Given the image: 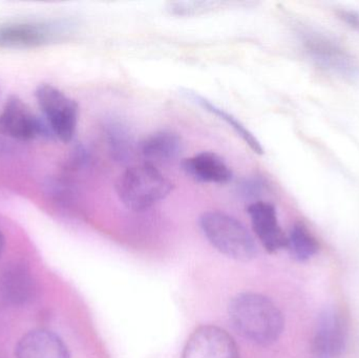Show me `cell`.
<instances>
[{
	"mask_svg": "<svg viewBox=\"0 0 359 358\" xmlns=\"http://www.w3.org/2000/svg\"><path fill=\"white\" fill-rule=\"evenodd\" d=\"M228 315L238 333L259 346L274 344L284 331L282 311L269 298L255 292L234 296L228 306Z\"/></svg>",
	"mask_w": 359,
	"mask_h": 358,
	"instance_id": "obj_1",
	"label": "cell"
},
{
	"mask_svg": "<svg viewBox=\"0 0 359 358\" xmlns=\"http://www.w3.org/2000/svg\"><path fill=\"white\" fill-rule=\"evenodd\" d=\"M174 188L172 181L157 166L137 164L126 168L116 183L121 203L133 212H145L165 199Z\"/></svg>",
	"mask_w": 359,
	"mask_h": 358,
	"instance_id": "obj_2",
	"label": "cell"
},
{
	"mask_svg": "<svg viewBox=\"0 0 359 358\" xmlns=\"http://www.w3.org/2000/svg\"><path fill=\"white\" fill-rule=\"evenodd\" d=\"M198 225L207 241L224 256L242 262L257 256V247L252 235L234 216L211 210L200 216Z\"/></svg>",
	"mask_w": 359,
	"mask_h": 358,
	"instance_id": "obj_3",
	"label": "cell"
},
{
	"mask_svg": "<svg viewBox=\"0 0 359 358\" xmlns=\"http://www.w3.org/2000/svg\"><path fill=\"white\" fill-rule=\"evenodd\" d=\"M35 96L53 136L62 142H71L77 130L78 103L59 88L48 83L40 84Z\"/></svg>",
	"mask_w": 359,
	"mask_h": 358,
	"instance_id": "obj_4",
	"label": "cell"
},
{
	"mask_svg": "<svg viewBox=\"0 0 359 358\" xmlns=\"http://www.w3.org/2000/svg\"><path fill=\"white\" fill-rule=\"evenodd\" d=\"M72 21H22L0 25V46L27 48L65 39L75 31Z\"/></svg>",
	"mask_w": 359,
	"mask_h": 358,
	"instance_id": "obj_5",
	"label": "cell"
},
{
	"mask_svg": "<svg viewBox=\"0 0 359 358\" xmlns=\"http://www.w3.org/2000/svg\"><path fill=\"white\" fill-rule=\"evenodd\" d=\"M305 52L320 69L345 79L358 77L359 69L353 57L341 43L320 32L302 33Z\"/></svg>",
	"mask_w": 359,
	"mask_h": 358,
	"instance_id": "obj_6",
	"label": "cell"
},
{
	"mask_svg": "<svg viewBox=\"0 0 359 358\" xmlns=\"http://www.w3.org/2000/svg\"><path fill=\"white\" fill-rule=\"evenodd\" d=\"M0 134L18 141L54 137L46 122L17 96L10 97L0 113Z\"/></svg>",
	"mask_w": 359,
	"mask_h": 358,
	"instance_id": "obj_7",
	"label": "cell"
},
{
	"mask_svg": "<svg viewBox=\"0 0 359 358\" xmlns=\"http://www.w3.org/2000/svg\"><path fill=\"white\" fill-rule=\"evenodd\" d=\"M348 343L345 317L334 308L320 313L311 345L312 358H341Z\"/></svg>",
	"mask_w": 359,
	"mask_h": 358,
	"instance_id": "obj_8",
	"label": "cell"
},
{
	"mask_svg": "<svg viewBox=\"0 0 359 358\" xmlns=\"http://www.w3.org/2000/svg\"><path fill=\"white\" fill-rule=\"evenodd\" d=\"M182 358H241L232 336L217 326H201L186 342Z\"/></svg>",
	"mask_w": 359,
	"mask_h": 358,
	"instance_id": "obj_9",
	"label": "cell"
},
{
	"mask_svg": "<svg viewBox=\"0 0 359 358\" xmlns=\"http://www.w3.org/2000/svg\"><path fill=\"white\" fill-rule=\"evenodd\" d=\"M247 212L257 239L268 252L286 248L287 235L278 223L276 207L269 202L257 201L249 204Z\"/></svg>",
	"mask_w": 359,
	"mask_h": 358,
	"instance_id": "obj_10",
	"label": "cell"
},
{
	"mask_svg": "<svg viewBox=\"0 0 359 358\" xmlns=\"http://www.w3.org/2000/svg\"><path fill=\"white\" fill-rule=\"evenodd\" d=\"M182 168L188 177L205 184H227L233 178L230 166L213 151H202L186 158Z\"/></svg>",
	"mask_w": 359,
	"mask_h": 358,
	"instance_id": "obj_11",
	"label": "cell"
},
{
	"mask_svg": "<svg viewBox=\"0 0 359 358\" xmlns=\"http://www.w3.org/2000/svg\"><path fill=\"white\" fill-rule=\"evenodd\" d=\"M16 358H71L67 347L54 332L29 331L19 340Z\"/></svg>",
	"mask_w": 359,
	"mask_h": 358,
	"instance_id": "obj_12",
	"label": "cell"
},
{
	"mask_svg": "<svg viewBox=\"0 0 359 358\" xmlns=\"http://www.w3.org/2000/svg\"><path fill=\"white\" fill-rule=\"evenodd\" d=\"M103 132L111 159L120 164L130 163L136 153L137 142L128 122L111 116L105 119Z\"/></svg>",
	"mask_w": 359,
	"mask_h": 358,
	"instance_id": "obj_13",
	"label": "cell"
},
{
	"mask_svg": "<svg viewBox=\"0 0 359 358\" xmlns=\"http://www.w3.org/2000/svg\"><path fill=\"white\" fill-rule=\"evenodd\" d=\"M183 149L181 137L170 130H157L143 139L139 151L147 163H168L179 157Z\"/></svg>",
	"mask_w": 359,
	"mask_h": 358,
	"instance_id": "obj_14",
	"label": "cell"
},
{
	"mask_svg": "<svg viewBox=\"0 0 359 358\" xmlns=\"http://www.w3.org/2000/svg\"><path fill=\"white\" fill-rule=\"evenodd\" d=\"M0 292L13 304H25L35 294V283L29 271L22 265H10L0 273Z\"/></svg>",
	"mask_w": 359,
	"mask_h": 358,
	"instance_id": "obj_15",
	"label": "cell"
},
{
	"mask_svg": "<svg viewBox=\"0 0 359 358\" xmlns=\"http://www.w3.org/2000/svg\"><path fill=\"white\" fill-rule=\"evenodd\" d=\"M183 95L186 98L189 99L191 102L196 103L198 106L202 107L204 111H208L211 115H215L219 119L223 120L228 126L236 132L238 136L241 137L243 141L248 145L249 149L257 155H263L264 149L262 146L259 139L253 135L252 132L248 130L240 120L236 119L232 113H228L225 109L217 106L215 103L210 102L208 99L201 96L198 92H192L190 90H184Z\"/></svg>",
	"mask_w": 359,
	"mask_h": 358,
	"instance_id": "obj_16",
	"label": "cell"
},
{
	"mask_svg": "<svg viewBox=\"0 0 359 358\" xmlns=\"http://www.w3.org/2000/svg\"><path fill=\"white\" fill-rule=\"evenodd\" d=\"M286 248L295 260L305 262L318 254L320 244L303 223H297L287 235Z\"/></svg>",
	"mask_w": 359,
	"mask_h": 358,
	"instance_id": "obj_17",
	"label": "cell"
},
{
	"mask_svg": "<svg viewBox=\"0 0 359 358\" xmlns=\"http://www.w3.org/2000/svg\"><path fill=\"white\" fill-rule=\"evenodd\" d=\"M222 2L217 1H176L168 4V10L176 16H194L204 14L219 8Z\"/></svg>",
	"mask_w": 359,
	"mask_h": 358,
	"instance_id": "obj_18",
	"label": "cell"
},
{
	"mask_svg": "<svg viewBox=\"0 0 359 358\" xmlns=\"http://www.w3.org/2000/svg\"><path fill=\"white\" fill-rule=\"evenodd\" d=\"M269 184L265 178L261 176H253L246 178L238 185V193L245 199L255 200L267 193Z\"/></svg>",
	"mask_w": 359,
	"mask_h": 358,
	"instance_id": "obj_19",
	"label": "cell"
},
{
	"mask_svg": "<svg viewBox=\"0 0 359 358\" xmlns=\"http://www.w3.org/2000/svg\"><path fill=\"white\" fill-rule=\"evenodd\" d=\"M339 18L349 27L359 32V13L355 11L341 10L337 12Z\"/></svg>",
	"mask_w": 359,
	"mask_h": 358,
	"instance_id": "obj_20",
	"label": "cell"
},
{
	"mask_svg": "<svg viewBox=\"0 0 359 358\" xmlns=\"http://www.w3.org/2000/svg\"><path fill=\"white\" fill-rule=\"evenodd\" d=\"M4 249V237L2 233H0V256H1L2 252Z\"/></svg>",
	"mask_w": 359,
	"mask_h": 358,
	"instance_id": "obj_21",
	"label": "cell"
}]
</instances>
